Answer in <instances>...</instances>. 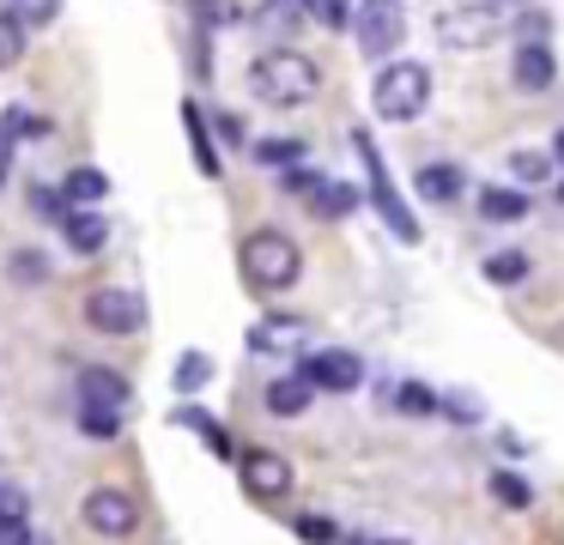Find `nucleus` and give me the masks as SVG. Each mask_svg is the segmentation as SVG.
<instances>
[{"label": "nucleus", "instance_id": "obj_1", "mask_svg": "<svg viewBox=\"0 0 564 545\" xmlns=\"http://www.w3.org/2000/svg\"><path fill=\"white\" fill-rule=\"evenodd\" d=\"M249 91L273 109H297L322 91V67L297 48H268V55L249 61Z\"/></svg>", "mask_w": 564, "mask_h": 545}, {"label": "nucleus", "instance_id": "obj_2", "mask_svg": "<svg viewBox=\"0 0 564 545\" xmlns=\"http://www.w3.org/2000/svg\"><path fill=\"white\" fill-rule=\"evenodd\" d=\"M243 273L256 291H285L297 273H304V254H297V242L285 237V230H249L243 237Z\"/></svg>", "mask_w": 564, "mask_h": 545}, {"label": "nucleus", "instance_id": "obj_3", "mask_svg": "<svg viewBox=\"0 0 564 545\" xmlns=\"http://www.w3.org/2000/svg\"><path fill=\"white\" fill-rule=\"evenodd\" d=\"M425 97H431V73H425V61H389V67L377 73L370 109H377L382 121H413L419 109H425Z\"/></svg>", "mask_w": 564, "mask_h": 545}, {"label": "nucleus", "instance_id": "obj_4", "mask_svg": "<svg viewBox=\"0 0 564 545\" xmlns=\"http://www.w3.org/2000/svg\"><path fill=\"white\" fill-rule=\"evenodd\" d=\"M352 152L365 157V176H370V200H377V212H382V225L394 230L401 242H419V218L401 206V194H394V182H389V170H382V152H377V140H370L365 128H352Z\"/></svg>", "mask_w": 564, "mask_h": 545}, {"label": "nucleus", "instance_id": "obj_5", "mask_svg": "<svg viewBox=\"0 0 564 545\" xmlns=\"http://www.w3.org/2000/svg\"><path fill=\"white\" fill-rule=\"evenodd\" d=\"M498 31H503V7H491V0H467V7H449V12L437 19L443 48H462V55L486 48Z\"/></svg>", "mask_w": 564, "mask_h": 545}, {"label": "nucleus", "instance_id": "obj_6", "mask_svg": "<svg viewBox=\"0 0 564 545\" xmlns=\"http://www.w3.org/2000/svg\"><path fill=\"white\" fill-rule=\"evenodd\" d=\"M79 521H86V533H98V539H128V533H140V503L122 484H98V491H86V503H79Z\"/></svg>", "mask_w": 564, "mask_h": 545}, {"label": "nucleus", "instance_id": "obj_7", "mask_svg": "<svg viewBox=\"0 0 564 545\" xmlns=\"http://www.w3.org/2000/svg\"><path fill=\"white\" fill-rule=\"evenodd\" d=\"M86 321L98 327V334H140L147 327V297L128 285H98L86 297Z\"/></svg>", "mask_w": 564, "mask_h": 545}, {"label": "nucleus", "instance_id": "obj_8", "mask_svg": "<svg viewBox=\"0 0 564 545\" xmlns=\"http://www.w3.org/2000/svg\"><path fill=\"white\" fill-rule=\"evenodd\" d=\"M346 24L358 31V48H365L370 61L394 55V48H401V31H406V19H401V0H365V7H358Z\"/></svg>", "mask_w": 564, "mask_h": 545}, {"label": "nucleus", "instance_id": "obj_9", "mask_svg": "<svg viewBox=\"0 0 564 545\" xmlns=\"http://www.w3.org/2000/svg\"><path fill=\"white\" fill-rule=\"evenodd\" d=\"M297 382L310 388V394H352L358 382H365V363H358V351H310L304 363H297Z\"/></svg>", "mask_w": 564, "mask_h": 545}, {"label": "nucleus", "instance_id": "obj_10", "mask_svg": "<svg viewBox=\"0 0 564 545\" xmlns=\"http://www.w3.org/2000/svg\"><path fill=\"white\" fill-rule=\"evenodd\" d=\"M292 484H297V472H292V460H285V455H273V448H249V455H243V491L249 497L280 503Z\"/></svg>", "mask_w": 564, "mask_h": 545}, {"label": "nucleus", "instance_id": "obj_11", "mask_svg": "<svg viewBox=\"0 0 564 545\" xmlns=\"http://www.w3.org/2000/svg\"><path fill=\"white\" fill-rule=\"evenodd\" d=\"M79 406L128 412V406H134V388H128V375H116V370H104V363H91V370H79Z\"/></svg>", "mask_w": 564, "mask_h": 545}, {"label": "nucleus", "instance_id": "obj_12", "mask_svg": "<svg viewBox=\"0 0 564 545\" xmlns=\"http://www.w3.org/2000/svg\"><path fill=\"white\" fill-rule=\"evenodd\" d=\"M413 194H419V200H431V206H455L467 194V170L462 164H425L413 176Z\"/></svg>", "mask_w": 564, "mask_h": 545}, {"label": "nucleus", "instance_id": "obj_13", "mask_svg": "<svg viewBox=\"0 0 564 545\" xmlns=\"http://www.w3.org/2000/svg\"><path fill=\"white\" fill-rule=\"evenodd\" d=\"M304 339H310V327L297 315H268V321L249 327V351H268V358L273 351H297Z\"/></svg>", "mask_w": 564, "mask_h": 545}, {"label": "nucleus", "instance_id": "obj_14", "mask_svg": "<svg viewBox=\"0 0 564 545\" xmlns=\"http://www.w3.org/2000/svg\"><path fill=\"white\" fill-rule=\"evenodd\" d=\"M510 73H516V85H522V91H546V85L558 79V61H552L546 43H516Z\"/></svg>", "mask_w": 564, "mask_h": 545}, {"label": "nucleus", "instance_id": "obj_15", "mask_svg": "<svg viewBox=\"0 0 564 545\" xmlns=\"http://www.w3.org/2000/svg\"><path fill=\"white\" fill-rule=\"evenodd\" d=\"M62 237L74 254H98L104 242H110V225H104L98 212H62Z\"/></svg>", "mask_w": 564, "mask_h": 545}, {"label": "nucleus", "instance_id": "obj_16", "mask_svg": "<svg viewBox=\"0 0 564 545\" xmlns=\"http://www.w3.org/2000/svg\"><path fill=\"white\" fill-rule=\"evenodd\" d=\"M382 406L406 412V418H431V412H437V394H431L425 382H389L382 388Z\"/></svg>", "mask_w": 564, "mask_h": 545}, {"label": "nucleus", "instance_id": "obj_17", "mask_svg": "<svg viewBox=\"0 0 564 545\" xmlns=\"http://www.w3.org/2000/svg\"><path fill=\"white\" fill-rule=\"evenodd\" d=\"M528 194L522 188H486L479 194V218H486V225H516V218H528Z\"/></svg>", "mask_w": 564, "mask_h": 545}, {"label": "nucleus", "instance_id": "obj_18", "mask_svg": "<svg viewBox=\"0 0 564 545\" xmlns=\"http://www.w3.org/2000/svg\"><path fill=\"white\" fill-rule=\"evenodd\" d=\"M176 424H183V430H195L200 443L213 448V455H231V436H225V424L213 418V412H200V406H176Z\"/></svg>", "mask_w": 564, "mask_h": 545}, {"label": "nucleus", "instance_id": "obj_19", "mask_svg": "<svg viewBox=\"0 0 564 545\" xmlns=\"http://www.w3.org/2000/svg\"><path fill=\"white\" fill-rule=\"evenodd\" d=\"M310 400H316V394H310L297 375H280V382H268V412H273V418H297Z\"/></svg>", "mask_w": 564, "mask_h": 545}, {"label": "nucleus", "instance_id": "obj_20", "mask_svg": "<svg viewBox=\"0 0 564 545\" xmlns=\"http://www.w3.org/2000/svg\"><path fill=\"white\" fill-rule=\"evenodd\" d=\"M62 12V0H0V19H13L19 31H43Z\"/></svg>", "mask_w": 564, "mask_h": 545}, {"label": "nucleus", "instance_id": "obj_21", "mask_svg": "<svg viewBox=\"0 0 564 545\" xmlns=\"http://www.w3.org/2000/svg\"><path fill=\"white\" fill-rule=\"evenodd\" d=\"M304 206H310V212H322V218H346V212L358 206V188H346V182H328V176H322V188L310 194Z\"/></svg>", "mask_w": 564, "mask_h": 545}, {"label": "nucleus", "instance_id": "obj_22", "mask_svg": "<svg viewBox=\"0 0 564 545\" xmlns=\"http://www.w3.org/2000/svg\"><path fill=\"white\" fill-rule=\"evenodd\" d=\"M104 194H110V176H104V170L79 164L74 176H67V200H74V206H98Z\"/></svg>", "mask_w": 564, "mask_h": 545}, {"label": "nucleus", "instance_id": "obj_23", "mask_svg": "<svg viewBox=\"0 0 564 545\" xmlns=\"http://www.w3.org/2000/svg\"><path fill=\"white\" fill-rule=\"evenodd\" d=\"M183 128H188V140H195V170L219 176V152H213V140H207V128H200V109L195 103H183Z\"/></svg>", "mask_w": 564, "mask_h": 545}, {"label": "nucleus", "instance_id": "obj_24", "mask_svg": "<svg viewBox=\"0 0 564 545\" xmlns=\"http://www.w3.org/2000/svg\"><path fill=\"white\" fill-rule=\"evenodd\" d=\"M122 418L128 412H104V406H79V430L91 436V443H110V436H122Z\"/></svg>", "mask_w": 564, "mask_h": 545}, {"label": "nucleus", "instance_id": "obj_25", "mask_svg": "<svg viewBox=\"0 0 564 545\" xmlns=\"http://www.w3.org/2000/svg\"><path fill=\"white\" fill-rule=\"evenodd\" d=\"M292 7L310 12L322 31H346V19H352V7H346V0H292Z\"/></svg>", "mask_w": 564, "mask_h": 545}, {"label": "nucleus", "instance_id": "obj_26", "mask_svg": "<svg viewBox=\"0 0 564 545\" xmlns=\"http://www.w3.org/2000/svg\"><path fill=\"white\" fill-rule=\"evenodd\" d=\"M491 497H498V503H510V509H528V503H534V491H528V479H522V472H491Z\"/></svg>", "mask_w": 564, "mask_h": 545}, {"label": "nucleus", "instance_id": "obj_27", "mask_svg": "<svg viewBox=\"0 0 564 545\" xmlns=\"http://www.w3.org/2000/svg\"><path fill=\"white\" fill-rule=\"evenodd\" d=\"M207 375H213V358H207V351H183V358H176V388H183V394H195Z\"/></svg>", "mask_w": 564, "mask_h": 545}, {"label": "nucleus", "instance_id": "obj_28", "mask_svg": "<svg viewBox=\"0 0 564 545\" xmlns=\"http://www.w3.org/2000/svg\"><path fill=\"white\" fill-rule=\"evenodd\" d=\"M249 152H256V164H297V157H304V140H256L249 145Z\"/></svg>", "mask_w": 564, "mask_h": 545}, {"label": "nucleus", "instance_id": "obj_29", "mask_svg": "<svg viewBox=\"0 0 564 545\" xmlns=\"http://www.w3.org/2000/svg\"><path fill=\"white\" fill-rule=\"evenodd\" d=\"M292 533H297L304 545H340V527H334L328 515H297V521H292Z\"/></svg>", "mask_w": 564, "mask_h": 545}, {"label": "nucleus", "instance_id": "obj_30", "mask_svg": "<svg viewBox=\"0 0 564 545\" xmlns=\"http://www.w3.org/2000/svg\"><path fill=\"white\" fill-rule=\"evenodd\" d=\"M437 412H449L455 424H479V418H486V406H479L474 394H437Z\"/></svg>", "mask_w": 564, "mask_h": 545}, {"label": "nucleus", "instance_id": "obj_31", "mask_svg": "<svg viewBox=\"0 0 564 545\" xmlns=\"http://www.w3.org/2000/svg\"><path fill=\"white\" fill-rule=\"evenodd\" d=\"M546 36H552V19L540 7H528L522 19H516V43H546Z\"/></svg>", "mask_w": 564, "mask_h": 545}, {"label": "nucleus", "instance_id": "obj_32", "mask_svg": "<svg viewBox=\"0 0 564 545\" xmlns=\"http://www.w3.org/2000/svg\"><path fill=\"white\" fill-rule=\"evenodd\" d=\"M522 273H528L522 254H491V261H486V279H491V285H516Z\"/></svg>", "mask_w": 564, "mask_h": 545}, {"label": "nucleus", "instance_id": "obj_33", "mask_svg": "<svg viewBox=\"0 0 564 545\" xmlns=\"http://www.w3.org/2000/svg\"><path fill=\"white\" fill-rule=\"evenodd\" d=\"M19 55H25V31L13 19H0V67H13Z\"/></svg>", "mask_w": 564, "mask_h": 545}, {"label": "nucleus", "instance_id": "obj_34", "mask_svg": "<svg viewBox=\"0 0 564 545\" xmlns=\"http://www.w3.org/2000/svg\"><path fill=\"white\" fill-rule=\"evenodd\" d=\"M0 545H31V515H0Z\"/></svg>", "mask_w": 564, "mask_h": 545}, {"label": "nucleus", "instance_id": "obj_35", "mask_svg": "<svg viewBox=\"0 0 564 545\" xmlns=\"http://www.w3.org/2000/svg\"><path fill=\"white\" fill-rule=\"evenodd\" d=\"M510 170H516L522 182H540V176H546V152H516Z\"/></svg>", "mask_w": 564, "mask_h": 545}, {"label": "nucleus", "instance_id": "obj_36", "mask_svg": "<svg viewBox=\"0 0 564 545\" xmlns=\"http://www.w3.org/2000/svg\"><path fill=\"white\" fill-rule=\"evenodd\" d=\"M7 164H13V145L0 140V182H7Z\"/></svg>", "mask_w": 564, "mask_h": 545}, {"label": "nucleus", "instance_id": "obj_37", "mask_svg": "<svg viewBox=\"0 0 564 545\" xmlns=\"http://www.w3.org/2000/svg\"><path fill=\"white\" fill-rule=\"evenodd\" d=\"M552 157H558V164H564V128L552 133Z\"/></svg>", "mask_w": 564, "mask_h": 545}, {"label": "nucleus", "instance_id": "obj_38", "mask_svg": "<svg viewBox=\"0 0 564 545\" xmlns=\"http://www.w3.org/2000/svg\"><path fill=\"white\" fill-rule=\"evenodd\" d=\"M346 545H406V539H346Z\"/></svg>", "mask_w": 564, "mask_h": 545}, {"label": "nucleus", "instance_id": "obj_39", "mask_svg": "<svg viewBox=\"0 0 564 545\" xmlns=\"http://www.w3.org/2000/svg\"><path fill=\"white\" fill-rule=\"evenodd\" d=\"M491 7H516V0H491Z\"/></svg>", "mask_w": 564, "mask_h": 545}, {"label": "nucleus", "instance_id": "obj_40", "mask_svg": "<svg viewBox=\"0 0 564 545\" xmlns=\"http://www.w3.org/2000/svg\"><path fill=\"white\" fill-rule=\"evenodd\" d=\"M558 206H564V182H558Z\"/></svg>", "mask_w": 564, "mask_h": 545}]
</instances>
